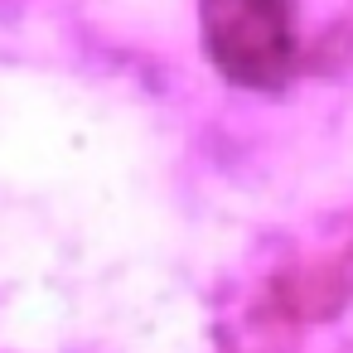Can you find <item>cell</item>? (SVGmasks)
Segmentation results:
<instances>
[{
    "label": "cell",
    "instance_id": "1",
    "mask_svg": "<svg viewBox=\"0 0 353 353\" xmlns=\"http://www.w3.org/2000/svg\"><path fill=\"white\" fill-rule=\"evenodd\" d=\"M203 39L232 83L271 88L295 63V0H203Z\"/></svg>",
    "mask_w": 353,
    "mask_h": 353
}]
</instances>
